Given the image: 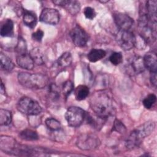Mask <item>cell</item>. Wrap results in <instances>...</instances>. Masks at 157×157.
I'll return each instance as SVG.
<instances>
[{"label": "cell", "mask_w": 157, "mask_h": 157, "mask_svg": "<svg viewBox=\"0 0 157 157\" xmlns=\"http://www.w3.org/2000/svg\"><path fill=\"white\" fill-rule=\"evenodd\" d=\"M90 106L97 117L105 120L115 113L113 99L105 92L94 93L90 100Z\"/></svg>", "instance_id": "obj_1"}, {"label": "cell", "mask_w": 157, "mask_h": 157, "mask_svg": "<svg viewBox=\"0 0 157 157\" xmlns=\"http://www.w3.org/2000/svg\"><path fill=\"white\" fill-rule=\"evenodd\" d=\"M155 123L148 121L134 129L126 141V146L128 149H133L139 146L142 141L148 136L155 129Z\"/></svg>", "instance_id": "obj_2"}, {"label": "cell", "mask_w": 157, "mask_h": 157, "mask_svg": "<svg viewBox=\"0 0 157 157\" xmlns=\"http://www.w3.org/2000/svg\"><path fill=\"white\" fill-rule=\"evenodd\" d=\"M18 80L20 85L30 89H41L48 83V78L45 75L28 72L19 73Z\"/></svg>", "instance_id": "obj_3"}, {"label": "cell", "mask_w": 157, "mask_h": 157, "mask_svg": "<svg viewBox=\"0 0 157 157\" xmlns=\"http://www.w3.org/2000/svg\"><path fill=\"white\" fill-rule=\"evenodd\" d=\"M17 109L23 114L33 116L37 115L42 112L39 104L28 97H23L20 99L17 104Z\"/></svg>", "instance_id": "obj_4"}, {"label": "cell", "mask_w": 157, "mask_h": 157, "mask_svg": "<svg viewBox=\"0 0 157 157\" xmlns=\"http://www.w3.org/2000/svg\"><path fill=\"white\" fill-rule=\"evenodd\" d=\"M86 117L85 112L78 107H71L65 113V118L69 126L78 127L82 124Z\"/></svg>", "instance_id": "obj_5"}, {"label": "cell", "mask_w": 157, "mask_h": 157, "mask_svg": "<svg viewBox=\"0 0 157 157\" xmlns=\"http://www.w3.org/2000/svg\"><path fill=\"white\" fill-rule=\"evenodd\" d=\"M70 36L74 44L78 47L85 46L89 40V37L85 31L80 26H75L70 32Z\"/></svg>", "instance_id": "obj_6"}, {"label": "cell", "mask_w": 157, "mask_h": 157, "mask_svg": "<svg viewBox=\"0 0 157 157\" xmlns=\"http://www.w3.org/2000/svg\"><path fill=\"white\" fill-rule=\"evenodd\" d=\"M100 144L98 137L93 134H84L80 136L77 141V145L82 150H90L97 148Z\"/></svg>", "instance_id": "obj_7"}, {"label": "cell", "mask_w": 157, "mask_h": 157, "mask_svg": "<svg viewBox=\"0 0 157 157\" xmlns=\"http://www.w3.org/2000/svg\"><path fill=\"white\" fill-rule=\"evenodd\" d=\"M120 47L124 50H129L135 47L136 36L131 31H121L117 35Z\"/></svg>", "instance_id": "obj_8"}, {"label": "cell", "mask_w": 157, "mask_h": 157, "mask_svg": "<svg viewBox=\"0 0 157 157\" xmlns=\"http://www.w3.org/2000/svg\"><path fill=\"white\" fill-rule=\"evenodd\" d=\"M116 25L121 31H131L133 25V19L123 13H115L113 15Z\"/></svg>", "instance_id": "obj_9"}, {"label": "cell", "mask_w": 157, "mask_h": 157, "mask_svg": "<svg viewBox=\"0 0 157 157\" xmlns=\"http://www.w3.org/2000/svg\"><path fill=\"white\" fill-rule=\"evenodd\" d=\"M59 18L60 17L58 11L52 8L44 9L40 15V21L51 25H57L59 21Z\"/></svg>", "instance_id": "obj_10"}, {"label": "cell", "mask_w": 157, "mask_h": 157, "mask_svg": "<svg viewBox=\"0 0 157 157\" xmlns=\"http://www.w3.org/2000/svg\"><path fill=\"white\" fill-rule=\"evenodd\" d=\"M53 2L57 6L64 7L72 15H76L80 9V3L77 1L57 0L53 1Z\"/></svg>", "instance_id": "obj_11"}, {"label": "cell", "mask_w": 157, "mask_h": 157, "mask_svg": "<svg viewBox=\"0 0 157 157\" xmlns=\"http://www.w3.org/2000/svg\"><path fill=\"white\" fill-rule=\"evenodd\" d=\"M145 69L143 58L140 56L132 57L128 64V69L134 74H140L144 71Z\"/></svg>", "instance_id": "obj_12"}, {"label": "cell", "mask_w": 157, "mask_h": 157, "mask_svg": "<svg viewBox=\"0 0 157 157\" xmlns=\"http://www.w3.org/2000/svg\"><path fill=\"white\" fill-rule=\"evenodd\" d=\"M16 61L18 65L25 69L31 70L33 69L34 66V63L33 59L30 56L29 54L27 53V52L17 55Z\"/></svg>", "instance_id": "obj_13"}, {"label": "cell", "mask_w": 157, "mask_h": 157, "mask_svg": "<svg viewBox=\"0 0 157 157\" xmlns=\"http://www.w3.org/2000/svg\"><path fill=\"white\" fill-rule=\"evenodd\" d=\"M143 59L145 69H147L150 72L157 71V57L155 53L148 52L146 53Z\"/></svg>", "instance_id": "obj_14"}, {"label": "cell", "mask_w": 157, "mask_h": 157, "mask_svg": "<svg viewBox=\"0 0 157 157\" xmlns=\"http://www.w3.org/2000/svg\"><path fill=\"white\" fill-rule=\"evenodd\" d=\"M156 0L148 1L145 7V12L149 20L155 24H156Z\"/></svg>", "instance_id": "obj_15"}, {"label": "cell", "mask_w": 157, "mask_h": 157, "mask_svg": "<svg viewBox=\"0 0 157 157\" xmlns=\"http://www.w3.org/2000/svg\"><path fill=\"white\" fill-rule=\"evenodd\" d=\"M13 23L10 19L6 20L2 25L0 34L2 37H12L13 35Z\"/></svg>", "instance_id": "obj_16"}, {"label": "cell", "mask_w": 157, "mask_h": 157, "mask_svg": "<svg viewBox=\"0 0 157 157\" xmlns=\"http://www.w3.org/2000/svg\"><path fill=\"white\" fill-rule=\"evenodd\" d=\"M106 52L105 50L102 49L93 48L88 53L87 58L90 61L94 63L104 58Z\"/></svg>", "instance_id": "obj_17"}, {"label": "cell", "mask_w": 157, "mask_h": 157, "mask_svg": "<svg viewBox=\"0 0 157 157\" xmlns=\"http://www.w3.org/2000/svg\"><path fill=\"white\" fill-rule=\"evenodd\" d=\"M29 55L33 59L34 64L41 65L43 64L45 62L44 53H42L40 48L38 47L33 48L29 52Z\"/></svg>", "instance_id": "obj_18"}, {"label": "cell", "mask_w": 157, "mask_h": 157, "mask_svg": "<svg viewBox=\"0 0 157 157\" xmlns=\"http://www.w3.org/2000/svg\"><path fill=\"white\" fill-rule=\"evenodd\" d=\"M23 21L27 26L30 28H34L37 23V18L36 15L33 13L25 11L23 13Z\"/></svg>", "instance_id": "obj_19"}, {"label": "cell", "mask_w": 157, "mask_h": 157, "mask_svg": "<svg viewBox=\"0 0 157 157\" xmlns=\"http://www.w3.org/2000/svg\"><path fill=\"white\" fill-rule=\"evenodd\" d=\"M90 93L89 88L87 86L80 85H78L75 90V97L77 101H82L87 98Z\"/></svg>", "instance_id": "obj_20"}, {"label": "cell", "mask_w": 157, "mask_h": 157, "mask_svg": "<svg viewBox=\"0 0 157 157\" xmlns=\"http://www.w3.org/2000/svg\"><path fill=\"white\" fill-rule=\"evenodd\" d=\"M72 61V57L69 52L63 53L57 59L56 63L59 67H66L71 65Z\"/></svg>", "instance_id": "obj_21"}, {"label": "cell", "mask_w": 157, "mask_h": 157, "mask_svg": "<svg viewBox=\"0 0 157 157\" xmlns=\"http://www.w3.org/2000/svg\"><path fill=\"white\" fill-rule=\"evenodd\" d=\"M0 61L1 69L6 71H11L13 69L14 64L12 61L2 53L0 54Z\"/></svg>", "instance_id": "obj_22"}, {"label": "cell", "mask_w": 157, "mask_h": 157, "mask_svg": "<svg viewBox=\"0 0 157 157\" xmlns=\"http://www.w3.org/2000/svg\"><path fill=\"white\" fill-rule=\"evenodd\" d=\"M19 137L25 140H36L39 139L37 133L31 129H25L21 131L19 134Z\"/></svg>", "instance_id": "obj_23"}, {"label": "cell", "mask_w": 157, "mask_h": 157, "mask_svg": "<svg viewBox=\"0 0 157 157\" xmlns=\"http://www.w3.org/2000/svg\"><path fill=\"white\" fill-rule=\"evenodd\" d=\"M12 121L11 112L1 109L0 110V124L1 126H7L10 124Z\"/></svg>", "instance_id": "obj_24"}, {"label": "cell", "mask_w": 157, "mask_h": 157, "mask_svg": "<svg viewBox=\"0 0 157 157\" xmlns=\"http://www.w3.org/2000/svg\"><path fill=\"white\" fill-rule=\"evenodd\" d=\"M47 127L51 131H58L61 128V123L59 121L53 118H48L45 120Z\"/></svg>", "instance_id": "obj_25"}, {"label": "cell", "mask_w": 157, "mask_h": 157, "mask_svg": "<svg viewBox=\"0 0 157 157\" xmlns=\"http://www.w3.org/2000/svg\"><path fill=\"white\" fill-rule=\"evenodd\" d=\"M156 101V96H155V94H150L144 98L143 101V105L147 109H150L155 104Z\"/></svg>", "instance_id": "obj_26"}, {"label": "cell", "mask_w": 157, "mask_h": 157, "mask_svg": "<svg viewBox=\"0 0 157 157\" xmlns=\"http://www.w3.org/2000/svg\"><path fill=\"white\" fill-rule=\"evenodd\" d=\"M109 61L115 66L118 65L123 61V55L120 52H114L110 56Z\"/></svg>", "instance_id": "obj_27"}, {"label": "cell", "mask_w": 157, "mask_h": 157, "mask_svg": "<svg viewBox=\"0 0 157 157\" xmlns=\"http://www.w3.org/2000/svg\"><path fill=\"white\" fill-rule=\"evenodd\" d=\"M73 90L74 84L71 81L67 80L63 83L62 86V91L65 96L67 97L68 95H69L70 93L73 91Z\"/></svg>", "instance_id": "obj_28"}, {"label": "cell", "mask_w": 157, "mask_h": 157, "mask_svg": "<svg viewBox=\"0 0 157 157\" xmlns=\"http://www.w3.org/2000/svg\"><path fill=\"white\" fill-rule=\"evenodd\" d=\"M15 51L17 55L26 53V45L23 39L20 38L18 39L17 47L15 48Z\"/></svg>", "instance_id": "obj_29"}, {"label": "cell", "mask_w": 157, "mask_h": 157, "mask_svg": "<svg viewBox=\"0 0 157 157\" xmlns=\"http://www.w3.org/2000/svg\"><path fill=\"white\" fill-rule=\"evenodd\" d=\"M113 130L119 132V133H124L126 132V127L123 124L121 121H120L119 120L116 119L114 121L113 123Z\"/></svg>", "instance_id": "obj_30"}, {"label": "cell", "mask_w": 157, "mask_h": 157, "mask_svg": "<svg viewBox=\"0 0 157 157\" xmlns=\"http://www.w3.org/2000/svg\"><path fill=\"white\" fill-rule=\"evenodd\" d=\"M49 93L53 99H56L59 97V90H58L57 86L55 84H51L50 85Z\"/></svg>", "instance_id": "obj_31"}, {"label": "cell", "mask_w": 157, "mask_h": 157, "mask_svg": "<svg viewBox=\"0 0 157 157\" xmlns=\"http://www.w3.org/2000/svg\"><path fill=\"white\" fill-rule=\"evenodd\" d=\"M85 17L89 20H93L94 17H96V12L94 10V9L90 7H86L84 9L83 11Z\"/></svg>", "instance_id": "obj_32"}, {"label": "cell", "mask_w": 157, "mask_h": 157, "mask_svg": "<svg viewBox=\"0 0 157 157\" xmlns=\"http://www.w3.org/2000/svg\"><path fill=\"white\" fill-rule=\"evenodd\" d=\"M43 36H44V32L40 29H38L32 34L33 39L38 42L41 41L42 39L43 38Z\"/></svg>", "instance_id": "obj_33"}, {"label": "cell", "mask_w": 157, "mask_h": 157, "mask_svg": "<svg viewBox=\"0 0 157 157\" xmlns=\"http://www.w3.org/2000/svg\"><path fill=\"white\" fill-rule=\"evenodd\" d=\"M157 76H156V72H150V82L155 87L156 86L157 83V80H156Z\"/></svg>", "instance_id": "obj_34"}, {"label": "cell", "mask_w": 157, "mask_h": 157, "mask_svg": "<svg viewBox=\"0 0 157 157\" xmlns=\"http://www.w3.org/2000/svg\"><path fill=\"white\" fill-rule=\"evenodd\" d=\"M1 94H4L5 93V88L4 86L3 83L1 80Z\"/></svg>", "instance_id": "obj_35"}]
</instances>
